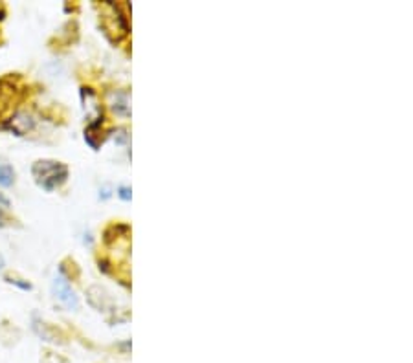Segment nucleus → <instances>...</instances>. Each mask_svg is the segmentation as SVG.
<instances>
[{
  "mask_svg": "<svg viewBox=\"0 0 413 363\" xmlns=\"http://www.w3.org/2000/svg\"><path fill=\"white\" fill-rule=\"evenodd\" d=\"M32 173L35 176V182L43 189H46V191H54L55 187L65 184L66 176H68L66 165L59 164V162H50V160L37 162V164L33 165Z\"/></svg>",
  "mask_w": 413,
  "mask_h": 363,
  "instance_id": "1",
  "label": "nucleus"
},
{
  "mask_svg": "<svg viewBox=\"0 0 413 363\" xmlns=\"http://www.w3.org/2000/svg\"><path fill=\"white\" fill-rule=\"evenodd\" d=\"M52 294H54L55 301L63 305L66 310H77V307H79L76 292L70 286V283L66 280L65 275H55L54 280H52Z\"/></svg>",
  "mask_w": 413,
  "mask_h": 363,
  "instance_id": "2",
  "label": "nucleus"
},
{
  "mask_svg": "<svg viewBox=\"0 0 413 363\" xmlns=\"http://www.w3.org/2000/svg\"><path fill=\"white\" fill-rule=\"evenodd\" d=\"M13 180H15V170L8 164H0V186L10 187Z\"/></svg>",
  "mask_w": 413,
  "mask_h": 363,
  "instance_id": "3",
  "label": "nucleus"
},
{
  "mask_svg": "<svg viewBox=\"0 0 413 363\" xmlns=\"http://www.w3.org/2000/svg\"><path fill=\"white\" fill-rule=\"evenodd\" d=\"M118 195H120V198H123V200H131V189H129V187H120V189H118Z\"/></svg>",
  "mask_w": 413,
  "mask_h": 363,
  "instance_id": "4",
  "label": "nucleus"
},
{
  "mask_svg": "<svg viewBox=\"0 0 413 363\" xmlns=\"http://www.w3.org/2000/svg\"><path fill=\"white\" fill-rule=\"evenodd\" d=\"M11 285H17V286H21L22 290H30V288H32V286L30 285H26V283H21V280H10Z\"/></svg>",
  "mask_w": 413,
  "mask_h": 363,
  "instance_id": "5",
  "label": "nucleus"
},
{
  "mask_svg": "<svg viewBox=\"0 0 413 363\" xmlns=\"http://www.w3.org/2000/svg\"><path fill=\"white\" fill-rule=\"evenodd\" d=\"M0 208L6 209V208H10V200L4 197V195H0Z\"/></svg>",
  "mask_w": 413,
  "mask_h": 363,
  "instance_id": "6",
  "label": "nucleus"
},
{
  "mask_svg": "<svg viewBox=\"0 0 413 363\" xmlns=\"http://www.w3.org/2000/svg\"><path fill=\"white\" fill-rule=\"evenodd\" d=\"M6 226V214H4V209L0 208V228H4Z\"/></svg>",
  "mask_w": 413,
  "mask_h": 363,
  "instance_id": "7",
  "label": "nucleus"
},
{
  "mask_svg": "<svg viewBox=\"0 0 413 363\" xmlns=\"http://www.w3.org/2000/svg\"><path fill=\"white\" fill-rule=\"evenodd\" d=\"M4 266V258H2V255H0V268Z\"/></svg>",
  "mask_w": 413,
  "mask_h": 363,
  "instance_id": "8",
  "label": "nucleus"
}]
</instances>
